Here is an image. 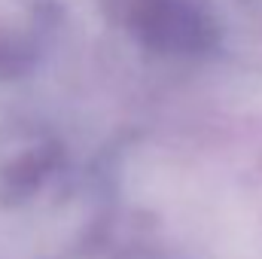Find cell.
I'll list each match as a JSON object with an SVG mask.
<instances>
[{
    "label": "cell",
    "instance_id": "1",
    "mask_svg": "<svg viewBox=\"0 0 262 259\" xmlns=\"http://www.w3.org/2000/svg\"><path fill=\"white\" fill-rule=\"evenodd\" d=\"M137 31H143L152 46L159 43L168 49H192L204 43L201 15L180 0H140Z\"/></svg>",
    "mask_w": 262,
    "mask_h": 259
}]
</instances>
